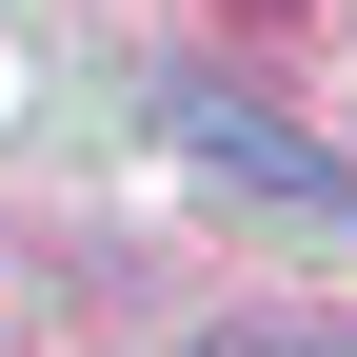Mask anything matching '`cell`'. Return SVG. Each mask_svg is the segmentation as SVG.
<instances>
[{
    "mask_svg": "<svg viewBox=\"0 0 357 357\" xmlns=\"http://www.w3.org/2000/svg\"><path fill=\"white\" fill-rule=\"evenodd\" d=\"M218 357H337V337H298V318H238V337H218Z\"/></svg>",
    "mask_w": 357,
    "mask_h": 357,
    "instance_id": "obj_2",
    "label": "cell"
},
{
    "mask_svg": "<svg viewBox=\"0 0 357 357\" xmlns=\"http://www.w3.org/2000/svg\"><path fill=\"white\" fill-rule=\"evenodd\" d=\"M159 119H178V159H199V178H238V199H278V218H357V159H318L278 100H238V79H178Z\"/></svg>",
    "mask_w": 357,
    "mask_h": 357,
    "instance_id": "obj_1",
    "label": "cell"
}]
</instances>
